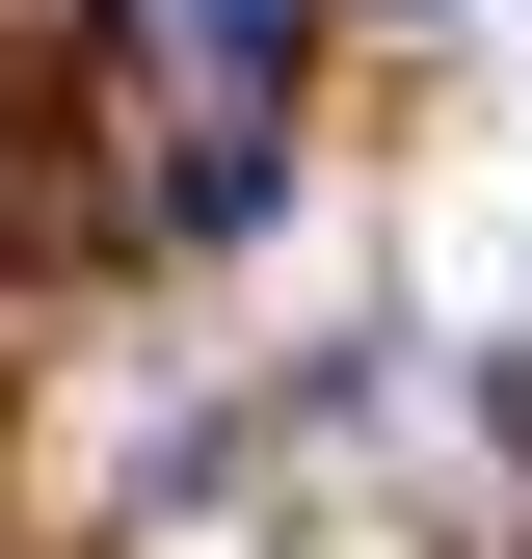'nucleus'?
Listing matches in <instances>:
<instances>
[{
	"label": "nucleus",
	"mask_w": 532,
	"mask_h": 559,
	"mask_svg": "<svg viewBox=\"0 0 532 559\" xmlns=\"http://www.w3.org/2000/svg\"><path fill=\"white\" fill-rule=\"evenodd\" d=\"M160 81L186 107H266V81H293V0H160Z\"/></svg>",
	"instance_id": "f257e3e1"
},
{
	"label": "nucleus",
	"mask_w": 532,
	"mask_h": 559,
	"mask_svg": "<svg viewBox=\"0 0 532 559\" xmlns=\"http://www.w3.org/2000/svg\"><path fill=\"white\" fill-rule=\"evenodd\" d=\"M399 27H452V0H399Z\"/></svg>",
	"instance_id": "f03ea898"
}]
</instances>
